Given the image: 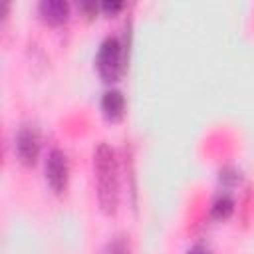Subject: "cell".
I'll list each match as a JSON object with an SVG mask.
<instances>
[{
    "label": "cell",
    "mask_w": 254,
    "mask_h": 254,
    "mask_svg": "<svg viewBox=\"0 0 254 254\" xmlns=\"http://www.w3.org/2000/svg\"><path fill=\"white\" fill-rule=\"evenodd\" d=\"M93 171L97 183V200L105 214H113L119 204V177L115 153L107 143H99L93 151Z\"/></svg>",
    "instance_id": "1"
},
{
    "label": "cell",
    "mask_w": 254,
    "mask_h": 254,
    "mask_svg": "<svg viewBox=\"0 0 254 254\" xmlns=\"http://www.w3.org/2000/svg\"><path fill=\"white\" fill-rule=\"evenodd\" d=\"M95 65H97V71H99L103 81H115L121 75V71H123V48H121L117 38L107 36L101 42V46L97 50Z\"/></svg>",
    "instance_id": "2"
},
{
    "label": "cell",
    "mask_w": 254,
    "mask_h": 254,
    "mask_svg": "<svg viewBox=\"0 0 254 254\" xmlns=\"http://www.w3.org/2000/svg\"><path fill=\"white\" fill-rule=\"evenodd\" d=\"M16 157L24 165H34L40 153V133L34 125H22L16 133Z\"/></svg>",
    "instance_id": "3"
},
{
    "label": "cell",
    "mask_w": 254,
    "mask_h": 254,
    "mask_svg": "<svg viewBox=\"0 0 254 254\" xmlns=\"http://www.w3.org/2000/svg\"><path fill=\"white\" fill-rule=\"evenodd\" d=\"M46 181L54 192H62L67 185V159L64 151L52 149L46 159Z\"/></svg>",
    "instance_id": "4"
},
{
    "label": "cell",
    "mask_w": 254,
    "mask_h": 254,
    "mask_svg": "<svg viewBox=\"0 0 254 254\" xmlns=\"http://www.w3.org/2000/svg\"><path fill=\"white\" fill-rule=\"evenodd\" d=\"M40 16L50 24H62L67 20L69 4L65 0H42L38 4Z\"/></svg>",
    "instance_id": "5"
},
{
    "label": "cell",
    "mask_w": 254,
    "mask_h": 254,
    "mask_svg": "<svg viewBox=\"0 0 254 254\" xmlns=\"http://www.w3.org/2000/svg\"><path fill=\"white\" fill-rule=\"evenodd\" d=\"M101 109H103V115L111 121L119 119L125 111V97L119 89H107L101 97Z\"/></svg>",
    "instance_id": "6"
},
{
    "label": "cell",
    "mask_w": 254,
    "mask_h": 254,
    "mask_svg": "<svg viewBox=\"0 0 254 254\" xmlns=\"http://www.w3.org/2000/svg\"><path fill=\"white\" fill-rule=\"evenodd\" d=\"M232 210H234V202H232V198L226 196V194L218 196V198L214 200V204H212V216H214V218H228Z\"/></svg>",
    "instance_id": "7"
},
{
    "label": "cell",
    "mask_w": 254,
    "mask_h": 254,
    "mask_svg": "<svg viewBox=\"0 0 254 254\" xmlns=\"http://www.w3.org/2000/svg\"><path fill=\"white\" fill-rule=\"evenodd\" d=\"M121 6H123L121 2H103V4H101V8L107 10V12H115V10H119Z\"/></svg>",
    "instance_id": "8"
},
{
    "label": "cell",
    "mask_w": 254,
    "mask_h": 254,
    "mask_svg": "<svg viewBox=\"0 0 254 254\" xmlns=\"http://www.w3.org/2000/svg\"><path fill=\"white\" fill-rule=\"evenodd\" d=\"M187 254H210V252H208L204 246H192V248H190Z\"/></svg>",
    "instance_id": "9"
}]
</instances>
